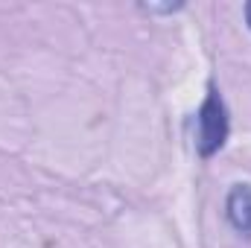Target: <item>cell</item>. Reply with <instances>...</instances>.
Instances as JSON below:
<instances>
[{
	"mask_svg": "<svg viewBox=\"0 0 251 248\" xmlns=\"http://www.w3.org/2000/svg\"><path fill=\"white\" fill-rule=\"evenodd\" d=\"M228 128H231L228 108H225L219 91L210 88L204 102H201V108H199V128H196V149H199V155L201 158H213L225 146Z\"/></svg>",
	"mask_w": 251,
	"mask_h": 248,
	"instance_id": "6da1fadb",
	"label": "cell"
},
{
	"mask_svg": "<svg viewBox=\"0 0 251 248\" xmlns=\"http://www.w3.org/2000/svg\"><path fill=\"white\" fill-rule=\"evenodd\" d=\"M225 213L234 231L251 240V184H234L225 198Z\"/></svg>",
	"mask_w": 251,
	"mask_h": 248,
	"instance_id": "7a4b0ae2",
	"label": "cell"
},
{
	"mask_svg": "<svg viewBox=\"0 0 251 248\" xmlns=\"http://www.w3.org/2000/svg\"><path fill=\"white\" fill-rule=\"evenodd\" d=\"M246 24H249V29H251V0L246 3Z\"/></svg>",
	"mask_w": 251,
	"mask_h": 248,
	"instance_id": "3957f363",
	"label": "cell"
}]
</instances>
